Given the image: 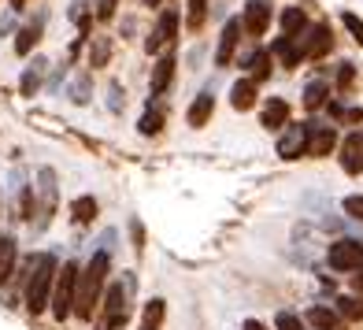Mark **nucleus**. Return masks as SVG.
<instances>
[{
	"mask_svg": "<svg viewBox=\"0 0 363 330\" xmlns=\"http://www.w3.org/2000/svg\"><path fill=\"white\" fill-rule=\"evenodd\" d=\"M108 268H111V256L108 253H96L89 260L86 271H78V286H74V316L78 319H93L96 304H101V293H104V278H108Z\"/></svg>",
	"mask_w": 363,
	"mask_h": 330,
	"instance_id": "nucleus-1",
	"label": "nucleus"
},
{
	"mask_svg": "<svg viewBox=\"0 0 363 330\" xmlns=\"http://www.w3.org/2000/svg\"><path fill=\"white\" fill-rule=\"evenodd\" d=\"M56 271H60V263H56V256H48V253H41V256L30 260V278H26V308L34 312V316L48 308V290H52V282H56Z\"/></svg>",
	"mask_w": 363,
	"mask_h": 330,
	"instance_id": "nucleus-2",
	"label": "nucleus"
},
{
	"mask_svg": "<svg viewBox=\"0 0 363 330\" xmlns=\"http://www.w3.org/2000/svg\"><path fill=\"white\" fill-rule=\"evenodd\" d=\"M74 286H78V263H63L56 271V282H52V316L56 319H67L71 308H74Z\"/></svg>",
	"mask_w": 363,
	"mask_h": 330,
	"instance_id": "nucleus-3",
	"label": "nucleus"
},
{
	"mask_svg": "<svg viewBox=\"0 0 363 330\" xmlns=\"http://www.w3.org/2000/svg\"><path fill=\"white\" fill-rule=\"evenodd\" d=\"M326 260H330V268H334V271H359L363 268V245L352 241V238H341V241L330 245Z\"/></svg>",
	"mask_w": 363,
	"mask_h": 330,
	"instance_id": "nucleus-4",
	"label": "nucleus"
},
{
	"mask_svg": "<svg viewBox=\"0 0 363 330\" xmlns=\"http://www.w3.org/2000/svg\"><path fill=\"white\" fill-rule=\"evenodd\" d=\"M130 312V282H115L108 286V301H104V330H115Z\"/></svg>",
	"mask_w": 363,
	"mask_h": 330,
	"instance_id": "nucleus-5",
	"label": "nucleus"
},
{
	"mask_svg": "<svg viewBox=\"0 0 363 330\" xmlns=\"http://www.w3.org/2000/svg\"><path fill=\"white\" fill-rule=\"evenodd\" d=\"M174 34H178V11L167 8V11L160 15V23H156V30H152V38L145 41V48H148V53H171Z\"/></svg>",
	"mask_w": 363,
	"mask_h": 330,
	"instance_id": "nucleus-6",
	"label": "nucleus"
},
{
	"mask_svg": "<svg viewBox=\"0 0 363 330\" xmlns=\"http://www.w3.org/2000/svg\"><path fill=\"white\" fill-rule=\"evenodd\" d=\"M330 45H334L330 26L326 23H315V26L308 30V41H296V53H301V60H323L330 53Z\"/></svg>",
	"mask_w": 363,
	"mask_h": 330,
	"instance_id": "nucleus-7",
	"label": "nucleus"
},
{
	"mask_svg": "<svg viewBox=\"0 0 363 330\" xmlns=\"http://www.w3.org/2000/svg\"><path fill=\"white\" fill-rule=\"evenodd\" d=\"M337 145V134H334V126H319V123H308V138H304V153L308 156H330V148Z\"/></svg>",
	"mask_w": 363,
	"mask_h": 330,
	"instance_id": "nucleus-8",
	"label": "nucleus"
},
{
	"mask_svg": "<svg viewBox=\"0 0 363 330\" xmlns=\"http://www.w3.org/2000/svg\"><path fill=\"white\" fill-rule=\"evenodd\" d=\"M241 26L249 30L252 38H263V34H267V26H271V4H267V0H252V4L245 8Z\"/></svg>",
	"mask_w": 363,
	"mask_h": 330,
	"instance_id": "nucleus-9",
	"label": "nucleus"
},
{
	"mask_svg": "<svg viewBox=\"0 0 363 330\" xmlns=\"http://www.w3.org/2000/svg\"><path fill=\"white\" fill-rule=\"evenodd\" d=\"M241 41V19H230L219 34V48H216V63L219 67H230V60H234V48Z\"/></svg>",
	"mask_w": 363,
	"mask_h": 330,
	"instance_id": "nucleus-10",
	"label": "nucleus"
},
{
	"mask_svg": "<svg viewBox=\"0 0 363 330\" xmlns=\"http://www.w3.org/2000/svg\"><path fill=\"white\" fill-rule=\"evenodd\" d=\"M304 138H308V123H301V126H289L282 138H278V156L282 160H296L304 153Z\"/></svg>",
	"mask_w": 363,
	"mask_h": 330,
	"instance_id": "nucleus-11",
	"label": "nucleus"
},
{
	"mask_svg": "<svg viewBox=\"0 0 363 330\" xmlns=\"http://www.w3.org/2000/svg\"><path fill=\"white\" fill-rule=\"evenodd\" d=\"M341 167L349 175H359L363 171V138L359 134H349L341 141Z\"/></svg>",
	"mask_w": 363,
	"mask_h": 330,
	"instance_id": "nucleus-12",
	"label": "nucleus"
},
{
	"mask_svg": "<svg viewBox=\"0 0 363 330\" xmlns=\"http://www.w3.org/2000/svg\"><path fill=\"white\" fill-rule=\"evenodd\" d=\"M171 78H174V56H171V53H163V56H160V63L152 67V82H148L152 97H163V93H167Z\"/></svg>",
	"mask_w": 363,
	"mask_h": 330,
	"instance_id": "nucleus-13",
	"label": "nucleus"
},
{
	"mask_svg": "<svg viewBox=\"0 0 363 330\" xmlns=\"http://www.w3.org/2000/svg\"><path fill=\"white\" fill-rule=\"evenodd\" d=\"M259 119H263V126H267V130H282V126L289 123V104L282 101V97H271V101L263 104Z\"/></svg>",
	"mask_w": 363,
	"mask_h": 330,
	"instance_id": "nucleus-14",
	"label": "nucleus"
},
{
	"mask_svg": "<svg viewBox=\"0 0 363 330\" xmlns=\"http://www.w3.org/2000/svg\"><path fill=\"white\" fill-rule=\"evenodd\" d=\"M230 104H234L238 111H249V108L256 104V82H252V78L234 82V89H230Z\"/></svg>",
	"mask_w": 363,
	"mask_h": 330,
	"instance_id": "nucleus-15",
	"label": "nucleus"
},
{
	"mask_svg": "<svg viewBox=\"0 0 363 330\" xmlns=\"http://www.w3.org/2000/svg\"><path fill=\"white\" fill-rule=\"evenodd\" d=\"M211 111H216V97H211V93L204 89V93L193 101V108H189L186 119H189V126H204V123L211 119Z\"/></svg>",
	"mask_w": 363,
	"mask_h": 330,
	"instance_id": "nucleus-16",
	"label": "nucleus"
},
{
	"mask_svg": "<svg viewBox=\"0 0 363 330\" xmlns=\"http://www.w3.org/2000/svg\"><path fill=\"white\" fill-rule=\"evenodd\" d=\"M41 26H45V15H38V19L30 23V26H23V30H19V38H15V53L26 56L30 48H34V45L41 41Z\"/></svg>",
	"mask_w": 363,
	"mask_h": 330,
	"instance_id": "nucleus-17",
	"label": "nucleus"
},
{
	"mask_svg": "<svg viewBox=\"0 0 363 330\" xmlns=\"http://www.w3.org/2000/svg\"><path fill=\"white\" fill-rule=\"evenodd\" d=\"M304 8H286L282 11V38H289V41H296L301 38V30H304Z\"/></svg>",
	"mask_w": 363,
	"mask_h": 330,
	"instance_id": "nucleus-18",
	"label": "nucleus"
},
{
	"mask_svg": "<svg viewBox=\"0 0 363 330\" xmlns=\"http://www.w3.org/2000/svg\"><path fill=\"white\" fill-rule=\"evenodd\" d=\"M11 268H15V241L0 238V286L11 278Z\"/></svg>",
	"mask_w": 363,
	"mask_h": 330,
	"instance_id": "nucleus-19",
	"label": "nucleus"
},
{
	"mask_svg": "<svg viewBox=\"0 0 363 330\" xmlns=\"http://www.w3.org/2000/svg\"><path fill=\"white\" fill-rule=\"evenodd\" d=\"M71 219L74 223H93L96 219V201L93 197H78V201L71 204Z\"/></svg>",
	"mask_w": 363,
	"mask_h": 330,
	"instance_id": "nucleus-20",
	"label": "nucleus"
},
{
	"mask_svg": "<svg viewBox=\"0 0 363 330\" xmlns=\"http://www.w3.org/2000/svg\"><path fill=\"white\" fill-rule=\"evenodd\" d=\"M138 130H141L145 138H156L160 130H163V111H160V108H148V111L141 115V123H138Z\"/></svg>",
	"mask_w": 363,
	"mask_h": 330,
	"instance_id": "nucleus-21",
	"label": "nucleus"
},
{
	"mask_svg": "<svg viewBox=\"0 0 363 330\" xmlns=\"http://www.w3.org/2000/svg\"><path fill=\"white\" fill-rule=\"evenodd\" d=\"M308 323L311 326H319V330H337V312H330V308H311L308 312Z\"/></svg>",
	"mask_w": 363,
	"mask_h": 330,
	"instance_id": "nucleus-22",
	"label": "nucleus"
},
{
	"mask_svg": "<svg viewBox=\"0 0 363 330\" xmlns=\"http://www.w3.org/2000/svg\"><path fill=\"white\" fill-rule=\"evenodd\" d=\"M41 71H45V63H41V60L26 67V75H23V97H34V93H38V86H41Z\"/></svg>",
	"mask_w": 363,
	"mask_h": 330,
	"instance_id": "nucleus-23",
	"label": "nucleus"
},
{
	"mask_svg": "<svg viewBox=\"0 0 363 330\" xmlns=\"http://www.w3.org/2000/svg\"><path fill=\"white\" fill-rule=\"evenodd\" d=\"M326 93H330V86H326L323 78L308 82V89H304V104H308V108H319V104L326 101Z\"/></svg>",
	"mask_w": 363,
	"mask_h": 330,
	"instance_id": "nucleus-24",
	"label": "nucleus"
},
{
	"mask_svg": "<svg viewBox=\"0 0 363 330\" xmlns=\"http://www.w3.org/2000/svg\"><path fill=\"white\" fill-rule=\"evenodd\" d=\"M274 53L282 56L286 67H296V63H301V53H296V41H289V38H278V41H274Z\"/></svg>",
	"mask_w": 363,
	"mask_h": 330,
	"instance_id": "nucleus-25",
	"label": "nucleus"
},
{
	"mask_svg": "<svg viewBox=\"0 0 363 330\" xmlns=\"http://www.w3.org/2000/svg\"><path fill=\"white\" fill-rule=\"evenodd\" d=\"M249 63H252V82H267L271 78V53H256Z\"/></svg>",
	"mask_w": 363,
	"mask_h": 330,
	"instance_id": "nucleus-26",
	"label": "nucleus"
},
{
	"mask_svg": "<svg viewBox=\"0 0 363 330\" xmlns=\"http://www.w3.org/2000/svg\"><path fill=\"white\" fill-rule=\"evenodd\" d=\"M108 56H111V41L108 38H96V45L89 48V63H93V67H104Z\"/></svg>",
	"mask_w": 363,
	"mask_h": 330,
	"instance_id": "nucleus-27",
	"label": "nucleus"
},
{
	"mask_svg": "<svg viewBox=\"0 0 363 330\" xmlns=\"http://www.w3.org/2000/svg\"><path fill=\"white\" fill-rule=\"evenodd\" d=\"M204 11H208V0H189V15H186L189 30H201L204 26Z\"/></svg>",
	"mask_w": 363,
	"mask_h": 330,
	"instance_id": "nucleus-28",
	"label": "nucleus"
},
{
	"mask_svg": "<svg viewBox=\"0 0 363 330\" xmlns=\"http://www.w3.org/2000/svg\"><path fill=\"white\" fill-rule=\"evenodd\" d=\"M337 312H341L345 319H363V301H356V297H341Z\"/></svg>",
	"mask_w": 363,
	"mask_h": 330,
	"instance_id": "nucleus-29",
	"label": "nucleus"
},
{
	"mask_svg": "<svg viewBox=\"0 0 363 330\" xmlns=\"http://www.w3.org/2000/svg\"><path fill=\"white\" fill-rule=\"evenodd\" d=\"M160 323H163V301H152V304L145 308V326L160 330Z\"/></svg>",
	"mask_w": 363,
	"mask_h": 330,
	"instance_id": "nucleus-30",
	"label": "nucleus"
},
{
	"mask_svg": "<svg viewBox=\"0 0 363 330\" xmlns=\"http://www.w3.org/2000/svg\"><path fill=\"white\" fill-rule=\"evenodd\" d=\"M278 330H304V323L293 316V312H278V319H274Z\"/></svg>",
	"mask_w": 363,
	"mask_h": 330,
	"instance_id": "nucleus-31",
	"label": "nucleus"
},
{
	"mask_svg": "<svg viewBox=\"0 0 363 330\" xmlns=\"http://www.w3.org/2000/svg\"><path fill=\"white\" fill-rule=\"evenodd\" d=\"M345 211H349L352 219H363V197L356 193V197H345Z\"/></svg>",
	"mask_w": 363,
	"mask_h": 330,
	"instance_id": "nucleus-32",
	"label": "nucleus"
},
{
	"mask_svg": "<svg viewBox=\"0 0 363 330\" xmlns=\"http://www.w3.org/2000/svg\"><path fill=\"white\" fill-rule=\"evenodd\" d=\"M341 19H345V26H349V30H352V38H356V41L363 45V23L356 19V15H352V11H345V15H341Z\"/></svg>",
	"mask_w": 363,
	"mask_h": 330,
	"instance_id": "nucleus-33",
	"label": "nucleus"
},
{
	"mask_svg": "<svg viewBox=\"0 0 363 330\" xmlns=\"http://www.w3.org/2000/svg\"><path fill=\"white\" fill-rule=\"evenodd\" d=\"M86 93H89V82H86V78H82V82H74V101H78V104H86V101H89Z\"/></svg>",
	"mask_w": 363,
	"mask_h": 330,
	"instance_id": "nucleus-34",
	"label": "nucleus"
},
{
	"mask_svg": "<svg viewBox=\"0 0 363 330\" xmlns=\"http://www.w3.org/2000/svg\"><path fill=\"white\" fill-rule=\"evenodd\" d=\"M96 15H101V19H111V15H115V0H101V8H96Z\"/></svg>",
	"mask_w": 363,
	"mask_h": 330,
	"instance_id": "nucleus-35",
	"label": "nucleus"
},
{
	"mask_svg": "<svg viewBox=\"0 0 363 330\" xmlns=\"http://www.w3.org/2000/svg\"><path fill=\"white\" fill-rule=\"evenodd\" d=\"M337 82H341V89L352 86V63H345V67H341V78H337Z\"/></svg>",
	"mask_w": 363,
	"mask_h": 330,
	"instance_id": "nucleus-36",
	"label": "nucleus"
},
{
	"mask_svg": "<svg viewBox=\"0 0 363 330\" xmlns=\"http://www.w3.org/2000/svg\"><path fill=\"white\" fill-rule=\"evenodd\" d=\"M241 330H267V326H263L259 319H245V326H241Z\"/></svg>",
	"mask_w": 363,
	"mask_h": 330,
	"instance_id": "nucleus-37",
	"label": "nucleus"
},
{
	"mask_svg": "<svg viewBox=\"0 0 363 330\" xmlns=\"http://www.w3.org/2000/svg\"><path fill=\"white\" fill-rule=\"evenodd\" d=\"M352 286H356V293L363 297V275H356V282H352Z\"/></svg>",
	"mask_w": 363,
	"mask_h": 330,
	"instance_id": "nucleus-38",
	"label": "nucleus"
},
{
	"mask_svg": "<svg viewBox=\"0 0 363 330\" xmlns=\"http://www.w3.org/2000/svg\"><path fill=\"white\" fill-rule=\"evenodd\" d=\"M11 8H15V11H23V8H26V0H11Z\"/></svg>",
	"mask_w": 363,
	"mask_h": 330,
	"instance_id": "nucleus-39",
	"label": "nucleus"
},
{
	"mask_svg": "<svg viewBox=\"0 0 363 330\" xmlns=\"http://www.w3.org/2000/svg\"><path fill=\"white\" fill-rule=\"evenodd\" d=\"M145 4H148V8H152V4H160V0H145Z\"/></svg>",
	"mask_w": 363,
	"mask_h": 330,
	"instance_id": "nucleus-40",
	"label": "nucleus"
},
{
	"mask_svg": "<svg viewBox=\"0 0 363 330\" xmlns=\"http://www.w3.org/2000/svg\"><path fill=\"white\" fill-rule=\"evenodd\" d=\"M141 330H152V326H141Z\"/></svg>",
	"mask_w": 363,
	"mask_h": 330,
	"instance_id": "nucleus-41",
	"label": "nucleus"
}]
</instances>
